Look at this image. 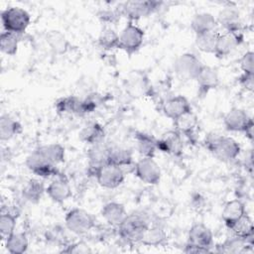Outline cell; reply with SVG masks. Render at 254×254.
Listing matches in <instances>:
<instances>
[{"label": "cell", "instance_id": "cell-1", "mask_svg": "<svg viewBox=\"0 0 254 254\" xmlns=\"http://www.w3.org/2000/svg\"><path fill=\"white\" fill-rule=\"evenodd\" d=\"M204 146L214 157L223 162L235 160L241 151L236 140L217 133H209L204 139Z\"/></svg>", "mask_w": 254, "mask_h": 254}, {"label": "cell", "instance_id": "cell-2", "mask_svg": "<svg viewBox=\"0 0 254 254\" xmlns=\"http://www.w3.org/2000/svg\"><path fill=\"white\" fill-rule=\"evenodd\" d=\"M148 227V220L138 213L127 214L125 219L117 226L120 237L131 243L140 242Z\"/></svg>", "mask_w": 254, "mask_h": 254}, {"label": "cell", "instance_id": "cell-3", "mask_svg": "<svg viewBox=\"0 0 254 254\" xmlns=\"http://www.w3.org/2000/svg\"><path fill=\"white\" fill-rule=\"evenodd\" d=\"M56 110L61 114H73L82 116L92 112L96 108V102L92 98L80 99L74 95L61 97L56 101Z\"/></svg>", "mask_w": 254, "mask_h": 254}, {"label": "cell", "instance_id": "cell-4", "mask_svg": "<svg viewBox=\"0 0 254 254\" xmlns=\"http://www.w3.org/2000/svg\"><path fill=\"white\" fill-rule=\"evenodd\" d=\"M226 130L231 132H243L247 138L253 139L254 123L248 113L241 108H231L223 117Z\"/></svg>", "mask_w": 254, "mask_h": 254}, {"label": "cell", "instance_id": "cell-5", "mask_svg": "<svg viewBox=\"0 0 254 254\" xmlns=\"http://www.w3.org/2000/svg\"><path fill=\"white\" fill-rule=\"evenodd\" d=\"M1 21L5 31L19 35L24 33L29 27L31 16L20 7H10L2 11Z\"/></svg>", "mask_w": 254, "mask_h": 254}, {"label": "cell", "instance_id": "cell-6", "mask_svg": "<svg viewBox=\"0 0 254 254\" xmlns=\"http://www.w3.org/2000/svg\"><path fill=\"white\" fill-rule=\"evenodd\" d=\"M66 228L77 235L84 234L95 225L94 216L81 208H72L66 212L64 217Z\"/></svg>", "mask_w": 254, "mask_h": 254}, {"label": "cell", "instance_id": "cell-7", "mask_svg": "<svg viewBox=\"0 0 254 254\" xmlns=\"http://www.w3.org/2000/svg\"><path fill=\"white\" fill-rule=\"evenodd\" d=\"M163 2L157 0H140V1H127L120 9V14L129 19V22L137 21L145 18L156 12Z\"/></svg>", "mask_w": 254, "mask_h": 254}, {"label": "cell", "instance_id": "cell-8", "mask_svg": "<svg viewBox=\"0 0 254 254\" xmlns=\"http://www.w3.org/2000/svg\"><path fill=\"white\" fill-rule=\"evenodd\" d=\"M27 168L41 178H56L61 176L58 165L49 161L38 149H35L26 159Z\"/></svg>", "mask_w": 254, "mask_h": 254}, {"label": "cell", "instance_id": "cell-9", "mask_svg": "<svg viewBox=\"0 0 254 254\" xmlns=\"http://www.w3.org/2000/svg\"><path fill=\"white\" fill-rule=\"evenodd\" d=\"M144 41V31L133 22H128L119 35V48L129 56L136 53Z\"/></svg>", "mask_w": 254, "mask_h": 254}, {"label": "cell", "instance_id": "cell-10", "mask_svg": "<svg viewBox=\"0 0 254 254\" xmlns=\"http://www.w3.org/2000/svg\"><path fill=\"white\" fill-rule=\"evenodd\" d=\"M203 64L190 53L181 55L175 62L174 68L176 73L184 79H194L201 70Z\"/></svg>", "mask_w": 254, "mask_h": 254}, {"label": "cell", "instance_id": "cell-11", "mask_svg": "<svg viewBox=\"0 0 254 254\" xmlns=\"http://www.w3.org/2000/svg\"><path fill=\"white\" fill-rule=\"evenodd\" d=\"M95 179L105 189H116L124 182L125 173L123 168L108 163L97 171Z\"/></svg>", "mask_w": 254, "mask_h": 254}, {"label": "cell", "instance_id": "cell-12", "mask_svg": "<svg viewBox=\"0 0 254 254\" xmlns=\"http://www.w3.org/2000/svg\"><path fill=\"white\" fill-rule=\"evenodd\" d=\"M134 171L137 178L147 185H157L161 180L160 166L153 158L140 159L136 163Z\"/></svg>", "mask_w": 254, "mask_h": 254}, {"label": "cell", "instance_id": "cell-13", "mask_svg": "<svg viewBox=\"0 0 254 254\" xmlns=\"http://www.w3.org/2000/svg\"><path fill=\"white\" fill-rule=\"evenodd\" d=\"M242 42H243V34L241 31L224 32L222 34L219 33L213 54L218 59L227 57L238 46H240Z\"/></svg>", "mask_w": 254, "mask_h": 254}, {"label": "cell", "instance_id": "cell-14", "mask_svg": "<svg viewBox=\"0 0 254 254\" xmlns=\"http://www.w3.org/2000/svg\"><path fill=\"white\" fill-rule=\"evenodd\" d=\"M109 151H110V146L105 144L104 141L90 146L87 152L89 175L95 177L97 171L101 167L109 163L108 162Z\"/></svg>", "mask_w": 254, "mask_h": 254}, {"label": "cell", "instance_id": "cell-15", "mask_svg": "<svg viewBox=\"0 0 254 254\" xmlns=\"http://www.w3.org/2000/svg\"><path fill=\"white\" fill-rule=\"evenodd\" d=\"M46 192L49 197L57 203L64 202L72 194L69 183L64 175L56 177L46 188Z\"/></svg>", "mask_w": 254, "mask_h": 254}, {"label": "cell", "instance_id": "cell-16", "mask_svg": "<svg viewBox=\"0 0 254 254\" xmlns=\"http://www.w3.org/2000/svg\"><path fill=\"white\" fill-rule=\"evenodd\" d=\"M163 112L164 114L175 121L182 115L190 112L191 106L189 100L183 95H176L168 98L163 104Z\"/></svg>", "mask_w": 254, "mask_h": 254}, {"label": "cell", "instance_id": "cell-17", "mask_svg": "<svg viewBox=\"0 0 254 254\" xmlns=\"http://www.w3.org/2000/svg\"><path fill=\"white\" fill-rule=\"evenodd\" d=\"M188 243L210 249L213 243L212 232L203 223H195L189 230Z\"/></svg>", "mask_w": 254, "mask_h": 254}, {"label": "cell", "instance_id": "cell-18", "mask_svg": "<svg viewBox=\"0 0 254 254\" xmlns=\"http://www.w3.org/2000/svg\"><path fill=\"white\" fill-rule=\"evenodd\" d=\"M158 150L178 156L183 151V140L181 134L178 131H170L164 134L160 139H157Z\"/></svg>", "mask_w": 254, "mask_h": 254}, {"label": "cell", "instance_id": "cell-19", "mask_svg": "<svg viewBox=\"0 0 254 254\" xmlns=\"http://www.w3.org/2000/svg\"><path fill=\"white\" fill-rule=\"evenodd\" d=\"M198 88H199V94L204 95L209 90L214 89L217 87L219 83V77L217 74V71L208 65L202 66L201 70L199 71L198 75L195 78Z\"/></svg>", "mask_w": 254, "mask_h": 254}, {"label": "cell", "instance_id": "cell-20", "mask_svg": "<svg viewBox=\"0 0 254 254\" xmlns=\"http://www.w3.org/2000/svg\"><path fill=\"white\" fill-rule=\"evenodd\" d=\"M127 211L122 203L116 201H110L105 203L101 208V215L105 221L112 225L118 226L127 216Z\"/></svg>", "mask_w": 254, "mask_h": 254}, {"label": "cell", "instance_id": "cell-21", "mask_svg": "<svg viewBox=\"0 0 254 254\" xmlns=\"http://www.w3.org/2000/svg\"><path fill=\"white\" fill-rule=\"evenodd\" d=\"M246 213L244 203L239 199H232L228 201L221 212L222 220L228 229L237 222Z\"/></svg>", "mask_w": 254, "mask_h": 254}, {"label": "cell", "instance_id": "cell-22", "mask_svg": "<svg viewBox=\"0 0 254 254\" xmlns=\"http://www.w3.org/2000/svg\"><path fill=\"white\" fill-rule=\"evenodd\" d=\"M217 25L225 29V32L241 31V19L239 13L233 8H225L218 13Z\"/></svg>", "mask_w": 254, "mask_h": 254}, {"label": "cell", "instance_id": "cell-23", "mask_svg": "<svg viewBox=\"0 0 254 254\" xmlns=\"http://www.w3.org/2000/svg\"><path fill=\"white\" fill-rule=\"evenodd\" d=\"M105 137V130L97 122H89L79 131V139L90 146L103 142Z\"/></svg>", "mask_w": 254, "mask_h": 254}, {"label": "cell", "instance_id": "cell-24", "mask_svg": "<svg viewBox=\"0 0 254 254\" xmlns=\"http://www.w3.org/2000/svg\"><path fill=\"white\" fill-rule=\"evenodd\" d=\"M217 27L216 18L207 12L195 14L190 22V28L195 35L215 31Z\"/></svg>", "mask_w": 254, "mask_h": 254}, {"label": "cell", "instance_id": "cell-25", "mask_svg": "<svg viewBox=\"0 0 254 254\" xmlns=\"http://www.w3.org/2000/svg\"><path fill=\"white\" fill-rule=\"evenodd\" d=\"M229 230L232 231L234 236L245 239L249 244L253 245L254 237V226L251 217L245 213L237 222H235Z\"/></svg>", "mask_w": 254, "mask_h": 254}, {"label": "cell", "instance_id": "cell-26", "mask_svg": "<svg viewBox=\"0 0 254 254\" xmlns=\"http://www.w3.org/2000/svg\"><path fill=\"white\" fill-rule=\"evenodd\" d=\"M135 140L137 142V150L142 158H154L156 151L158 150L157 139L149 134L137 132Z\"/></svg>", "mask_w": 254, "mask_h": 254}, {"label": "cell", "instance_id": "cell-27", "mask_svg": "<svg viewBox=\"0 0 254 254\" xmlns=\"http://www.w3.org/2000/svg\"><path fill=\"white\" fill-rule=\"evenodd\" d=\"M22 132L21 124L12 116L2 114L0 118V138L2 141H8Z\"/></svg>", "mask_w": 254, "mask_h": 254}, {"label": "cell", "instance_id": "cell-28", "mask_svg": "<svg viewBox=\"0 0 254 254\" xmlns=\"http://www.w3.org/2000/svg\"><path fill=\"white\" fill-rule=\"evenodd\" d=\"M45 191H46V188L43 182L37 179H31L25 185L22 192L26 200L32 203H38L41 200Z\"/></svg>", "mask_w": 254, "mask_h": 254}, {"label": "cell", "instance_id": "cell-29", "mask_svg": "<svg viewBox=\"0 0 254 254\" xmlns=\"http://www.w3.org/2000/svg\"><path fill=\"white\" fill-rule=\"evenodd\" d=\"M176 131L180 134H184L188 137L193 135V132L197 126V118L192 111L188 112L174 121Z\"/></svg>", "mask_w": 254, "mask_h": 254}, {"label": "cell", "instance_id": "cell-30", "mask_svg": "<svg viewBox=\"0 0 254 254\" xmlns=\"http://www.w3.org/2000/svg\"><path fill=\"white\" fill-rule=\"evenodd\" d=\"M108 162L110 164L119 166L121 168L127 167V166L131 165L133 162L132 153L129 149H126L123 147L110 146Z\"/></svg>", "mask_w": 254, "mask_h": 254}, {"label": "cell", "instance_id": "cell-31", "mask_svg": "<svg viewBox=\"0 0 254 254\" xmlns=\"http://www.w3.org/2000/svg\"><path fill=\"white\" fill-rule=\"evenodd\" d=\"M6 249L11 254H22L28 249V238L23 232H14L6 238Z\"/></svg>", "mask_w": 254, "mask_h": 254}, {"label": "cell", "instance_id": "cell-32", "mask_svg": "<svg viewBox=\"0 0 254 254\" xmlns=\"http://www.w3.org/2000/svg\"><path fill=\"white\" fill-rule=\"evenodd\" d=\"M49 161L58 165L64 161L65 150L64 147L59 143H51L37 148Z\"/></svg>", "mask_w": 254, "mask_h": 254}, {"label": "cell", "instance_id": "cell-33", "mask_svg": "<svg viewBox=\"0 0 254 254\" xmlns=\"http://www.w3.org/2000/svg\"><path fill=\"white\" fill-rule=\"evenodd\" d=\"M249 246L252 245L245 239L233 235L225 240L221 245H217V251L222 253H244Z\"/></svg>", "mask_w": 254, "mask_h": 254}, {"label": "cell", "instance_id": "cell-34", "mask_svg": "<svg viewBox=\"0 0 254 254\" xmlns=\"http://www.w3.org/2000/svg\"><path fill=\"white\" fill-rule=\"evenodd\" d=\"M167 240V234L165 230L160 226L148 227L144 233L140 243L147 246H160Z\"/></svg>", "mask_w": 254, "mask_h": 254}, {"label": "cell", "instance_id": "cell-35", "mask_svg": "<svg viewBox=\"0 0 254 254\" xmlns=\"http://www.w3.org/2000/svg\"><path fill=\"white\" fill-rule=\"evenodd\" d=\"M218 36L219 33H217L216 31L195 35V46L199 51L203 53L213 54Z\"/></svg>", "mask_w": 254, "mask_h": 254}, {"label": "cell", "instance_id": "cell-36", "mask_svg": "<svg viewBox=\"0 0 254 254\" xmlns=\"http://www.w3.org/2000/svg\"><path fill=\"white\" fill-rule=\"evenodd\" d=\"M19 37L17 34L4 31L0 36V50L8 56H15L18 51Z\"/></svg>", "mask_w": 254, "mask_h": 254}, {"label": "cell", "instance_id": "cell-37", "mask_svg": "<svg viewBox=\"0 0 254 254\" xmlns=\"http://www.w3.org/2000/svg\"><path fill=\"white\" fill-rule=\"evenodd\" d=\"M99 46L105 50L119 48V35L111 28H104L98 38Z\"/></svg>", "mask_w": 254, "mask_h": 254}, {"label": "cell", "instance_id": "cell-38", "mask_svg": "<svg viewBox=\"0 0 254 254\" xmlns=\"http://www.w3.org/2000/svg\"><path fill=\"white\" fill-rule=\"evenodd\" d=\"M48 43L58 54H64L67 49V41L59 31H53L48 35Z\"/></svg>", "mask_w": 254, "mask_h": 254}, {"label": "cell", "instance_id": "cell-39", "mask_svg": "<svg viewBox=\"0 0 254 254\" xmlns=\"http://www.w3.org/2000/svg\"><path fill=\"white\" fill-rule=\"evenodd\" d=\"M16 227V217L10 212L2 213L0 216V233L3 239H6L14 233Z\"/></svg>", "mask_w": 254, "mask_h": 254}, {"label": "cell", "instance_id": "cell-40", "mask_svg": "<svg viewBox=\"0 0 254 254\" xmlns=\"http://www.w3.org/2000/svg\"><path fill=\"white\" fill-rule=\"evenodd\" d=\"M239 64L243 73H254V53L252 51L246 52L240 58Z\"/></svg>", "mask_w": 254, "mask_h": 254}, {"label": "cell", "instance_id": "cell-41", "mask_svg": "<svg viewBox=\"0 0 254 254\" xmlns=\"http://www.w3.org/2000/svg\"><path fill=\"white\" fill-rule=\"evenodd\" d=\"M239 82L246 89L252 91L254 87V73H242L239 77Z\"/></svg>", "mask_w": 254, "mask_h": 254}, {"label": "cell", "instance_id": "cell-42", "mask_svg": "<svg viewBox=\"0 0 254 254\" xmlns=\"http://www.w3.org/2000/svg\"><path fill=\"white\" fill-rule=\"evenodd\" d=\"M183 251L186 252V253L198 254V253H209V252H211V249L200 247V246H195V245H190V244L187 243V245H186V247L184 248Z\"/></svg>", "mask_w": 254, "mask_h": 254}]
</instances>
